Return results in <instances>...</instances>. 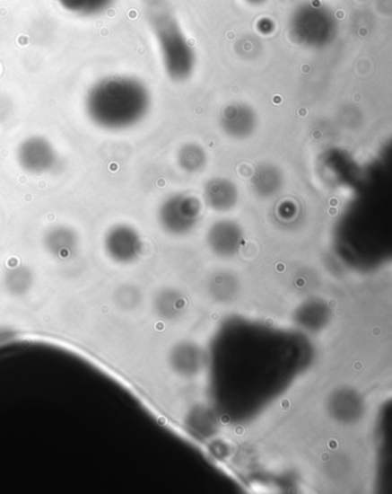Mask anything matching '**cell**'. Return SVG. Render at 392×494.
Wrapping results in <instances>:
<instances>
[{
  "instance_id": "obj_14",
  "label": "cell",
  "mask_w": 392,
  "mask_h": 494,
  "mask_svg": "<svg viewBox=\"0 0 392 494\" xmlns=\"http://www.w3.org/2000/svg\"><path fill=\"white\" fill-rule=\"evenodd\" d=\"M135 301H136V293H135L132 286H121L114 293V302H116L118 308H132Z\"/></svg>"
},
{
  "instance_id": "obj_15",
  "label": "cell",
  "mask_w": 392,
  "mask_h": 494,
  "mask_svg": "<svg viewBox=\"0 0 392 494\" xmlns=\"http://www.w3.org/2000/svg\"><path fill=\"white\" fill-rule=\"evenodd\" d=\"M251 6H261L267 3V0H245Z\"/></svg>"
},
{
  "instance_id": "obj_11",
  "label": "cell",
  "mask_w": 392,
  "mask_h": 494,
  "mask_svg": "<svg viewBox=\"0 0 392 494\" xmlns=\"http://www.w3.org/2000/svg\"><path fill=\"white\" fill-rule=\"evenodd\" d=\"M34 285V275L26 265L16 264L8 268L4 275V286L12 296L22 297L27 296Z\"/></svg>"
},
{
  "instance_id": "obj_4",
  "label": "cell",
  "mask_w": 392,
  "mask_h": 494,
  "mask_svg": "<svg viewBox=\"0 0 392 494\" xmlns=\"http://www.w3.org/2000/svg\"><path fill=\"white\" fill-rule=\"evenodd\" d=\"M202 202L195 195L173 194L159 206L158 220L167 232L185 233L197 225L202 217Z\"/></svg>"
},
{
  "instance_id": "obj_7",
  "label": "cell",
  "mask_w": 392,
  "mask_h": 494,
  "mask_svg": "<svg viewBox=\"0 0 392 494\" xmlns=\"http://www.w3.org/2000/svg\"><path fill=\"white\" fill-rule=\"evenodd\" d=\"M219 124L228 137L236 141H244L256 133L259 125V117L251 105L242 101H232L224 106L220 113Z\"/></svg>"
},
{
  "instance_id": "obj_1",
  "label": "cell",
  "mask_w": 392,
  "mask_h": 494,
  "mask_svg": "<svg viewBox=\"0 0 392 494\" xmlns=\"http://www.w3.org/2000/svg\"><path fill=\"white\" fill-rule=\"evenodd\" d=\"M152 97L144 83L130 75L97 80L84 97V111L96 128L121 132L141 124L148 116Z\"/></svg>"
},
{
  "instance_id": "obj_5",
  "label": "cell",
  "mask_w": 392,
  "mask_h": 494,
  "mask_svg": "<svg viewBox=\"0 0 392 494\" xmlns=\"http://www.w3.org/2000/svg\"><path fill=\"white\" fill-rule=\"evenodd\" d=\"M16 162L24 172L43 175L56 169L58 153L47 137L32 135L16 148Z\"/></svg>"
},
{
  "instance_id": "obj_8",
  "label": "cell",
  "mask_w": 392,
  "mask_h": 494,
  "mask_svg": "<svg viewBox=\"0 0 392 494\" xmlns=\"http://www.w3.org/2000/svg\"><path fill=\"white\" fill-rule=\"evenodd\" d=\"M239 199V188L231 179L212 178L204 187V201L211 210L220 212V214L234 210Z\"/></svg>"
},
{
  "instance_id": "obj_9",
  "label": "cell",
  "mask_w": 392,
  "mask_h": 494,
  "mask_svg": "<svg viewBox=\"0 0 392 494\" xmlns=\"http://www.w3.org/2000/svg\"><path fill=\"white\" fill-rule=\"evenodd\" d=\"M43 244L48 254L57 260H67L76 255L80 240L74 228L66 225H57L45 233Z\"/></svg>"
},
{
  "instance_id": "obj_2",
  "label": "cell",
  "mask_w": 392,
  "mask_h": 494,
  "mask_svg": "<svg viewBox=\"0 0 392 494\" xmlns=\"http://www.w3.org/2000/svg\"><path fill=\"white\" fill-rule=\"evenodd\" d=\"M149 22L166 75L174 83H186L194 75L197 58L181 23L163 4H154L151 7Z\"/></svg>"
},
{
  "instance_id": "obj_6",
  "label": "cell",
  "mask_w": 392,
  "mask_h": 494,
  "mask_svg": "<svg viewBox=\"0 0 392 494\" xmlns=\"http://www.w3.org/2000/svg\"><path fill=\"white\" fill-rule=\"evenodd\" d=\"M103 247L109 260L118 264H128L136 260L141 251L138 232L128 224H116L105 233Z\"/></svg>"
},
{
  "instance_id": "obj_12",
  "label": "cell",
  "mask_w": 392,
  "mask_h": 494,
  "mask_svg": "<svg viewBox=\"0 0 392 494\" xmlns=\"http://www.w3.org/2000/svg\"><path fill=\"white\" fill-rule=\"evenodd\" d=\"M178 165L183 172L200 173L208 162L206 150L199 143H186L178 151Z\"/></svg>"
},
{
  "instance_id": "obj_13",
  "label": "cell",
  "mask_w": 392,
  "mask_h": 494,
  "mask_svg": "<svg viewBox=\"0 0 392 494\" xmlns=\"http://www.w3.org/2000/svg\"><path fill=\"white\" fill-rule=\"evenodd\" d=\"M59 5L69 13L91 18L104 13L116 3V0H57Z\"/></svg>"
},
{
  "instance_id": "obj_3",
  "label": "cell",
  "mask_w": 392,
  "mask_h": 494,
  "mask_svg": "<svg viewBox=\"0 0 392 494\" xmlns=\"http://www.w3.org/2000/svg\"><path fill=\"white\" fill-rule=\"evenodd\" d=\"M288 30L293 43L309 50H322L336 40L340 26L332 8L318 0H309L293 10Z\"/></svg>"
},
{
  "instance_id": "obj_10",
  "label": "cell",
  "mask_w": 392,
  "mask_h": 494,
  "mask_svg": "<svg viewBox=\"0 0 392 494\" xmlns=\"http://www.w3.org/2000/svg\"><path fill=\"white\" fill-rule=\"evenodd\" d=\"M253 194L257 198L268 199L280 193L284 186V175L279 167L265 163L255 170L250 179Z\"/></svg>"
}]
</instances>
